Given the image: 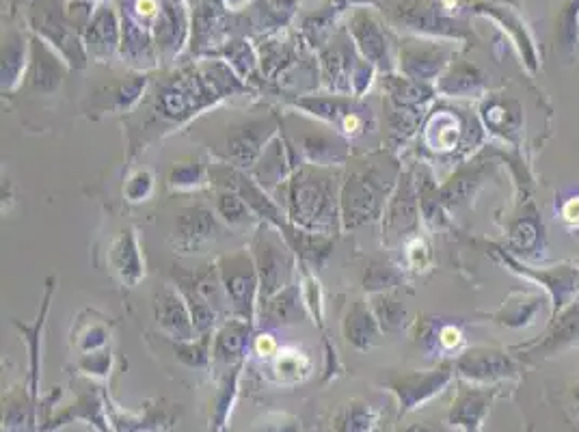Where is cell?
Here are the masks:
<instances>
[{"label": "cell", "mask_w": 579, "mask_h": 432, "mask_svg": "<svg viewBox=\"0 0 579 432\" xmlns=\"http://www.w3.org/2000/svg\"><path fill=\"white\" fill-rule=\"evenodd\" d=\"M251 91L223 59L208 57L158 80L152 91V115L167 130H175L193 124L225 100Z\"/></svg>", "instance_id": "obj_1"}, {"label": "cell", "mask_w": 579, "mask_h": 432, "mask_svg": "<svg viewBox=\"0 0 579 432\" xmlns=\"http://www.w3.org/2000/svg\"><path fill=\"white\" fill-rule=\"evenodd\" d=\"M402 173L396 154L374 150L355 154L348 160L340 186L342 232H355L372 223H381L389 195Z\"/></svg>", "instance_id": "obj_2"}, {"label": "cell", "mask_w": 579, "mask_h": 432, "mask_svg": "<svg viewBox=\"0 0 579 432\" xmlns=\"http://www.w3.org/2000/svg\"><path fill=\"white\" fill-rule=\"evenodd\" d=\"M344 169L303 165L275 191L288 221L305 232L335 238L342 232L340 186Z\"/></svg>", "instance_id": "obj_3"}, {"label": "cell", "mask_w": 579, "mask_h": 432, "mask_svg": "<svg viewBox=\"0 0 579 432\" xmlns=\"http://www.w3.org/2000/svg\"><path fill=\"white\" fill-rule=\"evenodd\" d=\"M279 130L305 165L344 169L355 156V147L344 134L296 108L279 115Z\"/></svg>", "instance_id": "obj_4"}, {"label": "cell", "mask_w": 579, "mask_h": 432, "mask_svg": "<svg viewBox=\"0 0 579 432\" xmlns=\"http://www.w3.org/2000/svg\"><path fill=\"white\" fill-rule=\"evenodd\" d=\"M26 24L35 37L55 48L70 70H85L89 57L83 33L70 16L67 0H31L26 9Z\"/></svg>", "instance_id": "obj_5"}, {"label": "cell", "mask_w": 579, "mask_h": 432, "mask_svg": "<svg viewBox=\"0 0 579 432\" xmlns=\"http://www.w3.org/2000/svg\"><path fill=\"white\" fill-rule=\"evenodd\" d=\"M279 134V113L266 115H251L247 119L230 121L225 126L219 141L210 145V154L217 162L225 165L251 171L255 162L264 154L266 145Z\"/></svg>", "instance_id": "obj_6"}, {"label": "cell", "mask_w": 579, "mask_h": 432, "mask_svg": "<svg viewBox=\"0 0 579 432\" xmlns=\"http://www.w3.org/2000/svg\"><path fill=\"white\" fill-rule=\"evenodd\" d=\"M247 249L251 251L260 275V303L268 296L292 286L296 268H299V258H296L277 227L266 223L255 227Z\"/></svg>", "instance_id": "obj_7"}, {"label": "cell", "mask_w": 579, "mask_h": 432, "mask_svg": "<svg viewBox=\"0 0 579 432\" xmlns=\"http://www.w3.org/2000/svg\"><path fill=\"white\" fill-rule=\"evenodd\" d=\"M214 264H217L232 316L249 320L251 324L258 322L260 275L258 268H255L251 251L238 249L225 253Z\"/></svg>", "instance_id": "obj_8"}, {"label": "cell", "mask_w": 579, "mask_h": 432, "mask_svg": "<svg viewBox=\"0 0 579 432\" xmlns=\"http://www.w3.org/2000/svg\"><path fill=\"white\" fill-rule=\"evenodd\" d=\"M346 31L353 39L361 59L374 65L379 74L396 72L400 39L392 35L385 20L376 16L370 7H357L350 11Z\"/></svg>", "instance_id": "obj_9"}, {"label": "cell", "mask_w": 579, "mask_h": 432, "mask_svg": "<svg viewBox=\"0 0 579 432\" xmlns=\"http://www.w3.org/2000/svg\"><path fill=\"white\" fill-rule=\"evenodd\" d=\"M420 195H417V182L413 169H402L398 184L389 195L383 216H381V240L383 247L398 249L405 242L420 234Z\"/></svg>", "instance_id": "obj_10"}, {"label": "cell", "mask_w": 579, "mask_h": 432, "mask_svg": "<svg viewBox=\"0 0 579 432\" xmlns=\"http://www.w3.org/2000/svg\"><path fill=\"white\" fill-rule=\"evenodd\" d=\"M359 61L361 54L357 52L348 31L333 35L318 50L320 87L325 89V93H335V96H353V76Z\"/></svg>", "instance_id": "obj_11"}, {"label": "cell", "mask_w": 579, "mask_h": 432, "mask_svg": "<svg viewBox=\"0 0 579 432\" xmlns=\"http://www.w3.org/2000/svg\"><path fill=\"white\" fill-rule=\"evenodd\" d=\"M450 50L422 39H400L396 72L424 85H433L448 70Z\"/></svg>", "instance_id": "obj_12"}, {"label": "cell", "mask_w": 579, "mask_h": 432, "mask_svg": "<svg viewBox=\"0 0 579 432\" xmlns=\"http://www.w3.org/2000/svg\"><path fill=\"white\" fill-rule=\"evenodd\" d=\"M381 11L396 29L422 35H461L454 22L439 16L433 5L420 3V0H383Z\"/></svg>", "instance_id": "obj_13"}, {"label": "cell", "mask_w": 579, "mask_h": 432, "mask_svg": "<svg viewBox=\"0 0 579 432\" xmlns=\"http://www.w3.org/2000/svg\"><path fill=\"white\" fill-rule=\"evenodd\" d=\"M83 42L89 61H111L121 48V16L117 3L102 0L93 9V16L83 31Z\"/></svg>", "instance_id": "obj_14"}, {"label": "cell", "mask_w": 579, "mask_h": 432, "mask_svg": "<svg viewBox=\"0 0 579 432\" xmlns=\"http://www.w3.org/2000/svg\"><path fill=\"white\" fill-rule=\"evenodd\" d=\"M452 381V368L439 366L428 372H407L387 378V389L398 398L400 415H407L409 411L417 409L420 404L428 402L441 394Z\"/></svg>", "instance_id": "obj_15"}, {"label": "cell", "mask_w": 579, "mask_h": 432, "mask_svg": "<svg viewBox=\"0 0 579 432\" xmlns=\"http://www.w3.org/2000/svg\"><path fill=\"white\" fill-rule=\"evenodd\" d=\"M465 124L463 117L446 106H433L424 117L420 137L422 150L430 156H454L463 143Z\"/></svg>", "instance_id": "obj_16"}, {"label": "cell", "mask_w": 579, "mask_h": 432, "mask_svg": "<svg viewBox=\"0 0 579 432\" xmlns=\"http://www.w3.org/2000/svg\"><path fill=\"white\" fill-rule=\"evenodd\" d=\"M188 33H191V20H188L184 0H163V9L152 29L160 65H169L180 57L188 44Z\"/></svg>", "instance_id": "obj_17"}, {"label": "cell", "mask_w": 579, "mask_h": 432, "mask_svg": "<svg viewBox=\"0 0 579 432\" xmlns=\"http://www.w3.org/2000/svg\"><path fill=\"white\" fill-rule=\"evenodd\" d=\"M221 234V219L217 212L204 206H188L178 212L171 242L184 253H199Z\"/></svg>", "instance_id": "obj_18"}, {"label": "cell", "mask_w": 579, "mask_h": 432, "mask_svg": "<svg viewBox=\"0 0 579 432\" xmlns=\"http://www.w3.org/2000/svg\"><path fill=\"white\" fill-rule=\"evenodd\" d=\"M67 72H70V65L63 61L61 54L50 48L44 39L31 35V59L24 76V89L39 93V96H50L61 89Z\"/></svg>", "instance_id": "obj_19"}, {"label": "cell", "mask_w": 579, "mask_h": 432, "mask_svg": "<svg viewBox=\"0 0 579 432\" xmlns=\"http://www.w3.org/2000/svg\"><path fill=\"white\" fill-rule=\"evenodd\" d=\"M154 320L171 342H188L199 337L191 309L175 286H163L156 292Z\"/></svg>", "instance_id": "obj_20"}, {"label": "cell", "mask_w": 579, "mask_h": 432, "mask_svg": "<svg viewBox=\"0 0 579 432\" xmlns=\"http://www.w3.org/2000/svg\"><path fill=\"white\" fill-rule=\"evenodd\" d=\"M424 124L422 108H409L381 100V137L387 152L400 154L420 134Z\"/></svg>", "instance_id": "obj_21"}, {"label": "cell", "mask_w": 579, "mask_h": 432, "mask_svg": "<svg viewBox=\"0 0 579 432\" xmlns=\"http://www.w3.org/2000/svg\"><path fill=\"white\" fill-rule=\"evenodd\" d=\"M147 89H150V76L143 72H132L130 76H124L117 80V83L96 93V98H93V111L100 115L132 113L134 108L143 102Z\"/></svg>", "instance_id": "obj_22"}, {"label": "cell", "mask_w": 579, "mask_h": 432, "mask_svg": "<svg viewBox=\"0 0 579 432\" xmlns=\"http://www.w3.org/2000/svg\"><path fill=\"white\" fill-rule=\"evenodd\" d=\"M456 372L471 383H493L502 381V378H513L515 366L506 355L495 353L487 348L467 350L454 363Z\"/></svg>", "instance_id": "obj_23"}, {"label": "cell", "mask_w": 579, "mask_h": 432, "mask_svg": "<svg viewBox=\"0 0 579 432\" xmlns=\"http://www.w3.org/2000/svg\"><path fill=\"white\" fill-rule=\"evenodd\" d=\"M109 264L117 279L128 288L139 286L145 279V260L134 227H126L113 238L109 249Z\"/></svg>", "instance_id": "obj_24"}, {"label": "cell", "mask_w": 579, "mask_h": 432, "mask_svg": "<svg viewBox=\"0 0 579 432\" xmlns=\"http://www.w3.org/2000/svg\"><path fill=\"white\" fill-rule=\"evenodd\" d=\"M31 59V37L18 29H9L3 39V65H0V91L13 96L24 87V76Z\"/></svg>", "instance_id": "obj_25"}, {"label": "cell", "mask_w": 579, "mask_h": 432, "mask_svg": "<svg viewBox=\"0 0 579 432\" xmlns=\"http://www.w3.org/2000/svg\"><path fill=\"white\" fill-rule=\"evenodd\" d=\"M307 314V307L303 301L301 281H294L292 286L284 288L281 292L268 296L260 303L258 320H262L264 329H277V327H290V324L301 322Z\"/></svg>", "instance_id": "obj_26"}, {"label": "cell", "mask_w": 579, "mask_h": 432, "mask_svg": "<svg viewBox=\"0 0 579 432\" xmlns=\"http://www.w3.org/2000/svg\"><path fill=\"white\" fill-rule=\"evenodd\" d=\"M255 324L242 318H227L219 324L212 337V359L225 366H234L251 350Z\"/></svg>", "instance_id": "obj_27"}, {"label": "cell", "mask_w": 579, "mask_h": 432, "mask_svg": "<svg viewBox=\"0 0 579 432\" xmlns=\"http://www.w3.org/2000/svg\"><path fill=\"white\" fill-rule=\"evenodd\" d=\"M383 335L379 320L374 318L372 307L368 301L357 299L353 303H348L346 314L342 318V337L353 346L355 350L366 353Z\"/></svg>", "instance_id": "obj_28"}, {"label": "cell", "mask_w": 579, "mask_h": 432, "mask_svg": "<svg viewBox=\"0 0 579 432\" xmlns=\"http://www.w3.org/2000/svg\"><path fill=\"white\" fill-rule=\"evenodd\" d=\"M281 236L286 238V242L290 245V249L294 251L296 258H299L301 266H307L312 270H320L322 266L327 264V260L331 258L333 253V238L329 236H320V234H312V232H305V229L292 225L290 221L279 229Z\"/></svg>", "instance_id": "obj_29"}, {"label": "cell", "mask_w": 579, "mask_h": 432, "mask_svg": "<svg viewBox=\"0 0 579 432\" xmlns=\"http://www.w3.org/2000/svg\"><path fill=\"white\" fill-rule=\"evenodd\" d=\"M493 402V391L463 387L448 413V422L465 432H480Z\"/></svg>", "instance_id": "obj_30"}, {"label": "cell", "mask_w": 579, "mask_h": 432, "mask_svg": "<svg viewBox=\"0 0 579 432\" xmlns=\"http://www.w3.org/2000/svg\"><path fill=\"white\" fill-rule=\"evenodd\" d=\"M381 89L383 98H387L389 102L409 108H422V111H426V106L433 102L437 93L433 85L417 83V80L402 76L400 72L381 74Z\"/></svg>", "instance_id": "obj_31"}, {"label": "cell", "mask_w": 579, "mask_h": 432, "mask_svg": "<svg viewBox=\"0 0 579 432\" xmlns=\"http://www.w3.org/2000/svg\"><path fill=\"white\" fill-rule=\"evenodd\" d=\"M214 59H223L251 89L262 76L258 48L247 42V39H232V42H225L217 50V54H214Z\"/></svg>", "instance_id": "obj_32"}, {"label": "cell", "mask_w": 579, "mask_h": 432, "mask_svg": "<svg viewBox=\"0 0 579 432\" xmlns=\"http://www.w3.org/2000/svg\"><path fill=\"white\" fill-rule=\"evenodd\" d=\"M417 340H420L426 353H441L452 355L459 353L465 344V335L461 327L452 322H439L435 318L424 320L420 331H417Z\"/></svg>", "instance_id": "obj_33"}, {"label": "cell", "mask_w": 579, "mask_h": 432, "mask_svg": "<svg viewBox=\"0 0 579 432\" xmlns=\"http://www.w3.org/2000/svg\"><path fill=\"white\" fill-rule=\"evenodd\" d=\"M214 212L232 229H247V227H258L262 221L255 216V212L249 208V204L242 199L238 193H234L232 188H217L214 193Z\"/></svg>", "instance_id": "obj_34"}, {"label": "cell", "mask_w": 579, "mask_h": 432, "mask_svg": "<svg viewBox=\"0 0 579 432\" xmlns=\"http://www.w3.org/2000/svg\"><path fill=\"white\" fill-rule=\"evenodd\" d=\"M167 186L173 193L204 191V188L212 186L210 165L199 158H184L180 162H173L167 175Z\"/></svg>", "instance_id": "obj_35"}, {"label": "cell", "mask_w": 579, "mask_h": 432, "mask_svg": "<svg viewBox=\"0 0 579 432\" xmlns=\"http://www.w3.org/2000/svg\"><path fill=\"white\" fill-rule=\"evenodd\" d=\"M52 292H55V279H48L46 283V294H44V301H42V309H39V314L35 318L33 324H20L18 320H13V327H16L22 335V340L26 344V350H29V361H31V378H33V387H37V374H39V348H42V335H44V327H46V316H48V309H50V301H52Z\"/></svg>", "instance_id": "obj_36"}, {"label": "cell", "mask_w": 579, "mask_h": 432, "mask_svg": "<svg viewBox=\"0 0 579 432\" xmlns=\"http://www.w3.org/2000/svg\"><path fill=\"white\" fill-rule=\"evenodd\" d=\"M435 89L446 98H471V96H476V93H480L482 76L476 67H471L467 63L450 65L437 80Z\"/></svg>", "instance_id": "obj_37"}, {"label": "cell", "mask_w": 579, "mask_h": 432, "mask_svg": "<svg viewBox=\"0 0 579 432\" xmlns=\"http://www.w3.org/2000/svg\"><path fill=\"white\" fill-rule=\"evenodd\" d=\"M312 357L299 348H281L277 357L271 359V374L281 385H296L312 374Z\"/></svg>", "instance_id": "obj_38"}, {"label": "cell", "mask_w": 579, "mask_h": 432, "mask_svg": "<svg viewBox=\"0 0 579 432\" xmlns=\"http://www.w3.org/2000/svg\"><path fill=\"white\" fill-rule=\"evenodd\" d=\"M415 173L417 182V195H420V210H422V221L430 227H441L446 223V204L441 199V191L435 184L433 173L426 167H420V171Z\"/></svg>", "instance_id": "obj_39"}, {"label": "cell", "mask_w": 579, "mask_h": 432, "mask_svg": "<svg viewBox=\"0 0 579 432\" xmlns=\"http://www.w3.org/2000/svg\"><path fill=\"white\" fill-rule=\"evenodd\" d=\"M405 275H402V268L394 264L387 258H372L366 264L361 277V290L368 296L381 294V292H394Z\"/></svg>", "instance_id": "obj_40"}, {"label": "cell", "mask_w": 579, "mask_h": 432, "mask_svg": "<svg viewBox=\"0 0 579 432\" xmlns=\"http://www.w3.org/2000/svg\"><path fill=\"white\" fill-rule=\"evenodd\" d=\"M368 303L372 307L374 318L379 320V327L383 333L394 335V333H400L402 329H407L409 312L394 292L372 294L368 296Z\"/></svg>", "instance_id": "obj_41"}, {"label": "cell", "mask_w": 579, "mask_h": 432, "mask_svg": "<svg viewBox=\"0 0 579 432\" xmlns=\"http://www.w3.org/2000/svg\"><path fill=\"white\" fill-rule=\"evenodd\" d=\"M376 422H379V413L370 404L350 402L338 413L333 424L335 432H372Z\"/></svg>", "instance_id": "obj_42"}, {"label": "cell", "mask_w": 579, "mask_h": 432, "mask_svg": "<svg viewBox=\"0 0 579 432\" xmlns=\"http://www.w3.org/2000/svg\"><path fill=\"white\" fill-rule=\"evenodd\" d=\"M400 249L402 262H405V268L411 270V273H424L433 264V253H430L428 242L420 234L411 236Z\"/></svg>", "instance_id": "obj_43"}, {"label": "cell", "mask_w": 579, "mask_h": 432, "mask_svg": "<svg viewBox=\"0 0 579 432\" xmlns=\"http://www.w3.org/2000/svg\"><path fill=\"white\" fill-rule=\"evenodd\" d=\"M212 337L214 333L208 335H199L195 340L188 342H173L175 355H178L188 366H206L210 359V350H212Z\"/></svg>", "instance_id": "obj_44"}, {"label": "cell", "mask_w": 579, "mask_h": 432, "mask_svg": "<svg viewBox=\"0 0 579 432\" xmlns=\"http://www.w3.org/2000/svg\"><path fill=\"white\" fill-rule=\"evenodd\" d=\"M156 178L150 169H137L130 173V178L124 184V197L128 204H143V201L154 195Z\"/></svg>", "instance_id": "obj_45"}, {"label": "cell", "mask_w": 579, "mask_h": 432, "mask_svg": "<svg viewBox=\"0 0 579 432\" xmlns=\"http://www.w3.org/2000/svg\"><path fill=\"white\" fill-rule=\"evenodd\" d=\"M74 337H76V346L80 353L89 355V353H96V350L109 348L111 331L104 322H87L83 331H78Z\"/></svg>", "instance_id": "obj_46"}, {"label": "cell", "mask_w": 579, "mask_h": 432, "mask_svg": "<svg viewBox=\"0 0 579 432\" xmlns=\"http://www.w3.org/2000/svg\"><path fill=\"white\" fill-rule=\"evenodd\" d=\"M251 350L253 355H258L264 361H271L277 357V353L281 350L277 337L271 329H260L253 333V340H251Z\"/></svg>", "instance_id": "obj_47"}, {"label": "cell", "mask_w": 579, "mask_h": 432, "mask_svg": "<svg viewBox=\"0 0 579 432\" xmlns=\"http://www.w3.org/2000/svg\"><path fill=\"white\" fill-rule=\"evenodd\" d=\"M249 432H301V422L290 415H268Z\"/></svg>", "instance_id": "obj_48"}, {"label": "cell", "mask_w": 579, "mask_h": 432, "mask_svg": "<svg viewBox=\"0 0 579 432\" xmlns=\"http://www.w3.org/2000/svg\"><path fill=\"white\" fill-rule=\"evenodd\" d=\"M109 363H111L109 348H102V350H96V353L83 355V361H80V368L89 370V372H100V374H104L106 368H109Z\"/></svg>", "instance_id": "obj_49"}, {"label": "cell", "mask_w": 579, "mask_h": 432, "mask_svg": "<svg viewBox=\"0 0 579 432\" xmlns=\"http://www.w3.org/2000/svg\"><path fill=\"white\" fill-rule=\"evenodd\" d=\"M383 0H329V7L333 13H342L346 9H357V7H372V9H381Z\"/></svg>", "instance_id": "obj_50"}, {"label": "cell", "mask_w": 579, "mask_h": 432, "mask_svg": "<svg viewBox=\"0 0 579 432\" xmlns=\"http://www.w3.org/2000/svg\"><path fill=\"white\" fill-rule=\"evenodd\" d=\"M564 219L571 223H579V199L567 204V208H564Z\"/></svg>", "instance_id": "obj_51"}, {"label": "cell", "mask_w": 579, "mask_h": 432, "mask_svg": "<svg viewBox=\"0 0 579 432\" xmlns=\"http://www.w3.org/2000/svg\"><path fill=\"white\" fill-rule=\"evenodd\" d=\"M402 432H437V430L430 428V426H411V428L402 430Z\"/></svg>", "instance_id": "obj_52"}, {"label": "cell", "mask_w": 579, "mask_h": 432, "mask_svg": "<svg viewBox=\"0 0 579 432\" xmlns=\"http://www.w3.org/2000/svg\"><path fill=\"white\" fill-rule=\"evenodd\" d=\"M575 413H577V417H579V387H577V391H575Z\"/></svg>", "instance_id": "obj_53"}, {"label": "cell", "mask_w": 579, "mask_h": 432, "mask_svg": "<svg viewBox=\"0 0 579 432\" xmlns=\"http://www.w3.org/2000/svg\"><path fill=\"white\" fill-rule=\"evenodd\" d=\"M83 3H93V5H98V3H102V0H83Z\"/></svg>", "instance_id": "obj_54"}]
</instances>
